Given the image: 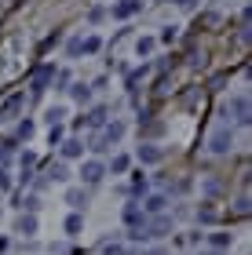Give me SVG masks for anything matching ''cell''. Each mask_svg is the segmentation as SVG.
<instances>
[{"label": "cell", "instance_id": "cell-1", "mask_svg": "<svg viewBox=\"0 0 252 255\" xmlns=\"http://www.w3.org/2000/svg\"><path fill=\"white\" fill-rule=\"evenodd\" d=\"M121 135H124V124L121 121H113V124H102V131H99V138H95V153H102V149H110V146H117L121 142Z\"/></svg>", "mask_w": 252, "mask_h": 255}, {"label": "cell", "instance_id": "cell-2", "mask_svg": "<svg viewBox=\"0 0 252 255\" xmlns=\"http://www.w3.org/2000/svg\"><path fill=\"white\" fill-rule=\"evenodd\" d=\"M231 146H234V131H231V128H220V131L209 138V149H212V153H227Z\"/></svg>", "mask_w": 252, "mask_h": 255}, {"label": "cell", "instance_id": "cell-3", "mask_svg": "<svg viewBox=\"0 0 252 255\" xmlns=\"http://www.w3.org/2000/svg\"><path fill=\"white\" fill-rule=\"evenodd\" d=\"M102 175H106V168H102L99 160H88V164L81 168V182H88V186H95Z\"/></svg>", "mask_w": 252, "mask_h": 255}, {"label": "cell", "instance_id": "cell-4", "mask_svg": "<svg viewBox=\"0 0 252 255\" xmlns=\"http://www.w3.org/2000/svg\"><path fill=\"white\" fill-rule=\"evenodd\" d=\"M22 106H26V95H11V99L4 102V106H0V121H11Z\"/></svg>", "mask_w": 252, "mask_h": 255}, {"label": "cell", "instance_id": "cell-5", "mask_svg": "<svg viewBox=\"0 0 252 255\" xmlns=\"http://www.w3.org/2000/svg\"><path fill=\"white\" fill-rule=\"evenodd\" d=\"M124 223H128L132 230H139V226H146V212L139 204H128V208H124Z\"/></svg>", "mask_w": 252, "mask_h": 255}, {"label": "cell", "instance_id": "cell-6", "mask_svg": "<svg viewBox=\"0 0 252 255\" xmlns=\"http://www.w3.org/2000/svg\"><path fill=\"white\" fill-rule=\"evenodd\" d=\"M139 7H143V0H121V4L113 7V18H132Z\"/></svg>", "mask_w": 252, "mask_h": 255}, {"label": "cell", "instance_id": "cell-7", "mask_svg": "<svg viewBox=\"0 0 252 255\" xmlns=\"http://www.w3.org/2000/svg\"><path fill=\"white\" fill-rule=\"evenodd\" d=\"M231 110H234V121H238V124H249V99H245V95H238V99L231 102Z\"/></svg>", "mask_w": 252, "mask_h": 255}, {"label": "cell", "instance_id": "cell-8", "mask_svg": "<svg viewBox=\"0 0 252 255\" xmlns=\"http://www.w3.org/2000/svg\"><path fill=\"white\" fill-rule=\"evenodd\" d=\"M168 226H172V223L161 215V219H154L150 226H143V234H146V237H165V234H168Z\"/></svg>", "mask_w": 252, "mask_h": 255}, {"label": "cell", "instance_id": "cell-9", "mask_svg": "<svg viewBox=\"0 0 252 255\" xmlns=\"http://www.w3.org/2000/svg\"><path fill=\"white\" fill-rule=\"evenodd\" d=\"M81 153H84V142H81V138L62 142V157H66V160H73V157H81Z\"/></svg>", "mask_w": 252, "mask_h": 255}, {"label": "cell", "instance_id": "cell-10", "mask_svg": "<svg viewBox=\"0 0 252 255\" xmlns=\"http://www.w3.org/2000/svg\"><path fill=\"white\" fill-rule=\"evenodd\" d=\"M81 124H88V128H102V124H106V110H91V113H84Z\"/></svg>", "mask_w": 252, "mask_h": 255}, {"label": "cell", "instance_id": "cell-11", "mask_svg": "<svg viewBox=\"0 0 252 255\" xmlns=\"http://www.w3.org/2000/svg\"><path fill=\"white\" fill-rule=\"evenodd\" d=\"M139 160H143V164H157V160H161V149H157V146H143Z\"/></svg>", "mask_w": 252, "mask_h": 255}, {"label": "cell", "instance_id": "cell-12", "mask_svg": "<svg viewBox=\"0 0 252 255\" xmlns=\"http://www.w3.org/2000/svg\"><path fill=\"white\" fill-rule=\"evenodd\" d=\"M165 204H168V197L165 193H154L150 201H146V212H165Z\"/></svg>", "mask_w": 252, "mask_h": 255}, {"label": "cell", "instance_id": "cell-13", "mask_svg": "<svg viewBox=\"0 0 252 255\" xmlns=\"http://www.w3.org/2000/svg\"><path fill=\"white\" fill-rule=\"evenodd\" d=\"M66 201H70L73 208H84L88 204V193L84 190H70V193H66Z\"/></svg>", "mask_w": 252, "mask_h": 255}, {"label": "cell", "instance_id": "cell-14", "mask_svg": "<svg viewBox=\"0 0 252 255\" xmlns=\"http://www.w3.org/2000/svg\"><path fill=\"white\" fill-rule=\"evenodd\" d=\"M18 234H37V219H33V215H26V219H18Z\"/></svg>", "mask_w": 252, "mask_h": 255}, {"label": "cell", "instance_id": "cell-15", "mask_svg": "<svg viewBox=\"0 0 252 255\" xmlns=\"http://www.w3.org/2000/svg\"><path fill=\"white\" fill-rule=\"evenodd\" d=\"M231 241H234L231 234H212V248H216V252H223V248H231Z\"/></svg>", "mask_w": 252, "mask_h": 255}, {"label": "cell", "instance_id": "cell-16", "mask_svg": "<svg viewBox=\"0 0 252 255\" xmlns=\"http://www.w3.org/2000/svg\"><path fill=\"white\" fill-rule=\"evenodd\" d=\"M81 48H84L88 55H95V51L102 48V40H99V37H88V40H81Z\"/></svg>", "mask_w": 252, "mask_h": 255}, {"label": "cell", "instance_id": "cell-17", "mask_svg": "<svg viewBox=\"0 0 252 255\" xmlns=\"http://www.w3.org/2000/svg\"><path fill=\"white\" fill-rule=\"evenodd\" d=\"M73 99H77V102H88V99H91V88L77 84V88H73Z\"/></svg>", "mask_w": 252, "mask_h": 255}, {"label": "cell", "instance_id": "cell-18", "mask_svg": "<svg viewBox=\"0 0 252 255\" xmlns=\"http://www.w3.org/2000/svg\"><path fill=\"white\" fill-rule=\"evenodd\" d=\"M102 255H128V252H124V245H113L110 241V245H102Z\"/></svg>", "mask_w": 252, "mask_h": 255}, {"label": "cell", "instance_id": "cell-19", "mask_svg": "<svg viewBox=\"0 0 252 255\" xmlns=\"http://www.w3.org/2000/svg\"><path fill=\"white\" fill-rule=\"evenodd\" d=\"M113 171H117V175H121V171H128V157H113Z\"/></svg>", "mask_w": 252, "mask_h": 255}, {"label": "cell", "instance_id": "cell-20", "mask_svg": "<svg viewBox=\"0 0 252 255\" xmlns=\"http://www.w3.org/2000/svg\"><path fill=\"white\" fill-rule=\"evenodd\" d=\"M66 230H70V234H77V230H81V215H70V219H66Z\"/></svg>", "mask_w": 252, "mask_h": 255}, {"label": "cell", "instance_id": "cell-21", "mask_svg": "<svg viewBox=\"0 0 252 255\" xmlns=\"http://www.w3.org/2000/svg\"><path fill=\"white\" fill-rule=\"evenodd\" d=\"M51 179L62 182V179H66V164H55V168H51Z\"/></svg>", "mask_w": 252, "mask_h": 255}, {"label": "cell", "instance_id": "cell-22", "mask_svg": "<svg viewBox=\"0 0 252 255\" xmlns=\"http://www.w3.org/2000/svg\"><path fill=\"white\" fill-rule=\"evenodd\" d=\"M62 117H66V110H48V121H51V124H59Z\"/></svg>", "mask_w": 252, "mask_h": 255}, {"label": "cell", "instance_id": "cell-23", "mask_svg": "<svg viewBox=\"0 0 252 255\" xmlns=\"http://www.w3.org/2000/svg\"><path fill=\"white\" fill-rule=\"evenodd\" d=\"M154 51V40H139V55H150Z\"/></svg>", "mask_w": 252, "mask_h": 255}, {"label": "cell", "instance_id": "cell-24", "mask_svg": "<svg viewBox=\"0 0 252 255\" xmlns=\"http://www.w3.org/2000/svg\"><path fill=\"white\" fill-rule=\"evenodd\" d=\"M4 160H7V146H0V164H4Z\"/></svg>", "mask_w": 252, "mask_h": 255}, {"label": "cell", "instance_id": "cell-25", "mask_svg": "<svg viewBox=\"0 0 252 255\" xmlns=\"http://www.w3.org/2000/svg\"><path fill=\"white\" fill-rule=\"evenodd\" d=\"M179 4H183V7H194V4H198V0H179Z\"/></svg>", "mask_w": 252, "mask_h": 255}, {"label": "cell", "instance_id": "cell-26", "mask_svg": "<svg viewBox=\"0 0 252 255\" xmlns=\"http://www.w3.org/2000/svg\"><path fill=\"white\" fill-rule=\"evenodd\" d=\"M201 255H220V252H216V248H209V252H201Z\"/></svg>", "mask_w": 252, "mask_h": 255}]
</instances>
